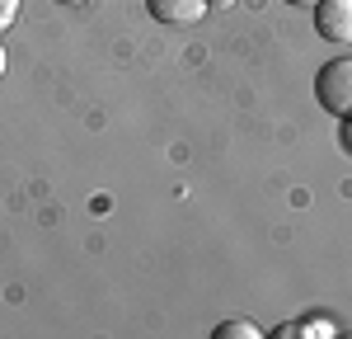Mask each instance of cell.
<instances>
[{
  "instance_id": "obj_6",
  "label": "cell",
  "mask_w": 352,
  "mask_h": 339,
  "mask_svg": "<svg viewBox=\"0 0 352 339\" xmlns=\"http://www.w3.org/2000/svg\"><path fill=\"white\" fill-rule=\"evenodd\" d=\"M338 137H343V151L352 156V118H343V132H338Z\"/></svg>"
},
{
  "instance_id": "obj_7",
  "label": "cell",
  "mask_w": 352,
  "mask_h": 339,
  "mask_svg": "<svg viewBox=\"0 0 352 339\" xmlns=\"http://www.w3.org/2000/svg\"><path fill=\"white\" fill-rule=\"evenodd\" d=\"M235 0H207V10H230Z\"/></svg>"
},
{
  "instance_id": "obj_4",
  "label": "cell",
  "mask_w": 352,
  "mask_h": 339,
  "mask_svg": "<svg viewBox=\"0 0 352 339\" xmlns=\"http://www.w3.org/2000/svg\"><path fill=\"white\" fill-rule=\"evenodd\" d=\"M217 339H258V325L254 320H226V325H217Z\"/></svg>"
},
{
  "instance_id": "obj_1",
  "label": "cell",
  "mask_w": 352,
  "mask_h": 339,
  "mask_svg": "<svg viewBox=\"0 0 352 339\" xmlns=\"http://www.w3.org/2000/svg\"><path fill=\"white\" fill-rule=\"evenodd\" d=\"M315 99L333 118H352V56H333L315 76Z\"/></svg>"
},
{
  "instance_id": "obj_8",
  "label": "cell",
  "mask_w": 352,
  "mask_h": 339,
  "mask_svg": "<svg viewBox=\"0 0 352 339\" xmlns=\"http://www.w3.org/2000/svg\"><path fill=\"white\" fill-rule=\"evenodd\" d=\"M5 66H10V56H5V48H0V76H5Z\"/></svg>"
},
{
  "instance_id": "obj_2",
  "label": "cell",
  "mask_w": 352,
  "mask_h": 339,
  "mask_svg": "<svg viewBox=\"0 0 352 339\" xmlns=\"http://www.w3.org/2000/svg\"><path fill=\"white\" fill-rule=\"evenodd\" d=\"M315 28L329 43H352V0H320L315 5Z\"/></svg>"
},
{
  "instance_id": "obj_3",
  "label": "cell",
  "mask_w": 352,
  "mask_h": 339,
  "mask_svg": "<svg viewBox=\"0 0 352 339\" xmlns=\"http://www.w3.org/2000/svg\"><path fill=\"white\" fill-rule=\"evenodd\" d=\"M146 10H151V19H155V24L188 28V24H202L207 0H146Z\"/></svg>"
},
{
  "instance_id": "obj_9",
  "label": "cell",
  "mask_w": 352,
  "mask_h": 339,
  "mask_svg": "<svg viewBox=\"0 0 352 339\" xmlns=\"http://www.w3.org/2000/svg\"><path fill=\"white\" fill-rule=\"evenodd\" d=\"M287 5H310V10H315V5H320V0H287Z\"/></svg>"
},
{
  "instance_id": "obj_5",
  "label": "cell",
  "mask_w": 352,
  "mask_h": 339,
  "mask_svg": "<svg viewBox=\"0 0 352 339\" xmlns=\"http://www.w3.org/2000/svg\"><path fill=\"white\" fill-rule=\"evenodd\" d=\"M19 19V0H0V33Z\"/></svg>"
},
{
  "instance_id": "obj_10",
  "label": "cell",
  "mask_w": 352,
  "mask_h": 339,
  "mask_svg": "<svg viewBox=\"0 0 352 339\" xmlns=\"http://www.w3.org/2000/svg\"><path fill=\"white\" fill-rule=\"evenodd\" d=\"M56 5H85V0H56Z\"/></svg>"
}]
</instances>
